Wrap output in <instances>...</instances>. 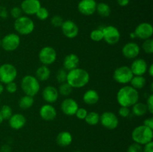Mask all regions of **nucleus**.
Here are the masks:
<instances>
[{"label": "nucleus", "instance_id": "obj_1", "mask_svg": "<svg viewBox=\"0 0 153 152\" xmlns=\"http://www.w3.org/2000/svg\"><path fill=\"white\" fill-rule=\"evenodd\" d=\"M117 101L120 107H132L139 101L138 90L131 86H124L117 93Z\"/></svg>", "mask_w": 153, "mask_h": 152}, {"label": "nucleus", "instance_id": "obj_2", "mask_svg": "<svg viewBox=\"0 0 153 152\" xmlns=\"http://www.w3.org/2000/svg\"><path fill=\"white\" fill-rule=\"evenodd\" d=\"M90 80V74L85 69L77 68L72 69L67 72V83L72 86V88L84 87Z\"/></svg>", "mask_w": 153, "mask_h": 152}, {"label": "nucleus", "instance_id": "obj_3", "mask_svg": "<svg viewBox=\"0 0 153 152\" xmlns=\"http://www.w3.org/2000/svg\"><path fill=\"white\" fill-rule=\"evenodd\" d=\"M131 139L134 142L140 145H144L152 141L153 130L143 125H139L133 129Z\"/></svg>", "mask_w": 153, "mask_h": 152}, {"label": "nucleus", "instance_id": "obj_4", "mask_svg": "<svg viewBox=\"0 0 153 152\" xmlns=\"http://www.w3.org/2000/svg\"><path fill=\"white\" fill-rule=\"evenodd\" d=\"M21 88L25 95L34 97L40 91V81L36 78L35 76L27 75L22 78Z\"/></svg>", "mask_w": 153, "mask_h": 152}, {"label": "nucleus", "instance_id": "obj_5", "mask_svg": "<svg viewBox=\"0 0 153 152\" xmlns=\"http://www.w3.org/2000/svg\"><path fill=\"white\" fill-rule=\"evenodd\" d=\"M34 22L31 18L26 16H22L16 19L13 23V28L16 33L20 35H28L34 30Z\"/></svg>", "mask_w": 153, "mask_h": 152}, {"label": "nucleus", "instance_id": "obj_6", "mask_svg": "<svg viewBox=\"0 0 153 152\" xmlns=\"http://www.w3.org/2000/svg\"><path fill=\"white\" fill-rule=\"evenodd\" d=\"M17 76V69L11 63L1 64L0 66V82L4 84L14 81Z\"/></svg>", "mask_w": 153, "mask_h": 152}, {"label": "nucleus", "instance_id": "obj_7", "mask_svg": "<svg viewBox=\"0 0 153 152\" xmlns=\"http://www.w3.org/2000/svg\"><path fill=\"white\" fill-rule=\"evenodd\" d=\"M133 76L134 75L129 66H121L114 70L113 78L117 83H120V84H127L130 83Z\"/></svg>", "mask_w": 153, "mask_h": 152}, {"label": "nucleus", "instance_id": "obj_8", "mask_svg": "<svg viewBox=\"0 0 153 152\" xmlns=\"http://www.w3.org/2000/svg\"><path fill=\"white\" fill-rule=\"evenodd\" d=\"M20 45V37L15 33L7 34L1 40V47L6 52H13Z\"/></svg>", "mask_w": 153, "mask_h": 152}, {"label": "nucleus", "instance_id": "obj_9", "mask_svg": "<svg viewBox=\"0 0 153 152\" xmlns=\"http://www.w3.org/2000/svg\"><path fill=\"white\" fill-rule=\"evenodd\" d=\"M38 58L43 65L49 66L53 64L57 59V52L54 48L51 46H44L40 50Z\"/></svg>", "mask_w": 153, "mask_h": 152}, {"label": "nucleus", "instance_id": "obj_10", "mask_svg": "<svg viewBox=\"0 0 153 152\" xmlns=\"http://www.w3.org/2000/svg\"><path fill=\"white\" fill-rule=\"evenodd\" d=\"M103 40L109 45H115L120 40V32L117 28L113 25H107L102 28Z\"/></svg>", "mask_w": 153, "mask_h": 152}, {"label": "nucleus", "instance_id": "obj_11", "mask_svg": "<svg viewBox=\"0 0 153 152\" xmlns=\"http://www.w3.org/2000/svg\"><path fill=\"white\" fill-rule=\"evenodd\" d=\"M100 122L106 129L114 130L119 125V119L113 112L105 111L100 115Z\"/></svg>", "mask_w": 153, "mask_h": 152}, {"label": "nucleus", "instance_id": "obj_12", "mask_svg": "<svg viewBox=\"0 0 153 152\" xmlns=\"http://www.w3.org/2000/svg\"><path fill=\"white\" fill-rule=\"evenodd\" d=\"M134 33L137 38L145 40L152 37L153 34V27L149 22H141L137 25Z\"/></svg>", "mask_w": 153, "mask_h": 152}, {"label": "nucleus", "instance_id": "obj_13", "mask_svg": "<svg viewBox=\"0 0 153 152\" xmlns=\"http://www.w3.org/2000/svg\"><path fill=\"white\" fill-rule=\"evenodd\" d=\"M61 28L63 34L69 39L75 38L79 34V29L77 24L74 21L70 20V19L64 21Z\"/></svg>", "mask_w": 153, "mask_h": 152}, {"label": "nucleus", "instance_id": "obj_14", "mask_svg": "<svg viewBox=\"0 0 153 152\" xmlns=\"http://www.w3.org/2000/svg\"><path fill=\"white\" fill-rule=\"evenodd\" d=\"M140 48L137 43L134 42H128L122 48V54L126 59H135L139 55Z\"/></svg>", "mask_w": 153, "mask_h": 152}, {"label": "nucleus", "instance_id": "obj_15", "mask_svg": "<svg viewBox=\"0 0 153 152\" xmlns=\"http://www.w3.org/2000/svg\"><path fill=\"white\" fill-rule=\"evenodd\" d=\"M97 1L95 0H81L78 4V10L85 16H91L96 12Z\"/></svg>", "mask_w": 153, "mask_h": 152}, {"label": "nucleus", "instance_id": "obj_16", "mask_svg": "<svg viewBox=\"0 0 153 152\" xmlns=\"http://www.w3.org/2000/svg\"><path fill=\"white\" fill-rule=\"evenodd\" d=\"M41 7L40 0H23L21 3L20 8L22 13L26 15H35L37 10Z\"/></svg>", "mask_w": 153, "mask_h": 152}, {"label": "nucleus", "instance_id": "obj_17", "mask_svg": "<svg viewBox=\"0 0 153 152\" xmlns=\"http://www.w3.org/2000/svg\"><path fill=\"white\" fill-rule=\"evenodd\" d=\"M79 108L77 101L72 98H67L61 102V110L67 116H74Z\"/></svg>", "mask_w": 153, "mask_h": 152}, {"label": "nucleus", "instance_id": "obj_18", "mask_svg": "<svg viewBox=\"0 0 153 152\" xmlns=\"http://www.w3.org/2000/svg\"><path fill=\"white\" fill-rule=\"evenodd\" d=\"M42 97H43V100L48 104H53V103L56 102L59 97L58 90L56 87L53 86H51V85L46 86L43 89Z\"/></svg>", "mask_w": 153, "mask_h": 152}, {"label": "nucleus", "instance_id": "obj_19", "mask_svg": "<svg viewBox=\"0 0 153 152\" xmlns=\"http://www.w3.org/2000/svg\"><path fill=\"white\" fill-rule=\"evenodd\" d=\"M39 114L42 119L45 121H52L56 118L57 111L51 104H46L41 106L39 110Z\"/></svg>", "mask_w": 153, "mask_h": 152}, {"label": "nucleus", "instance_id": "obj_20", "mask_svg": "<svg viewBox=\"0 0 153 152\" xmlns=\"http://www.w3.org/2000/svg\"><path fill=\"white\" fill-rule=\"evenodd\" d=\"M130 69L134 75H143L147 72V63L144 59L137 58L131 63Z\"/></svg>", "mask_w": 153, "mask_h": 152}, {"label": "nucleus", "instance_id": "obj_21", "mask_svg": "<svg viewBox=\"0 0 153 152\" xmlns=\"http://www.w3.org/2000/svg\"><path fill=\"white\" fill-rule=\"evenodd\" d=\"M9 126L13 130H20L26 124V118L21 113L13 114L8 119Z\"/></svg>", "mask_w": 153, "mask_h": 152}, {"label": "nucleus", "instance_id": "obj_22", "mask_svg": "<svg viewBox=\"0 0 153 152\" xmlns=\"http://www.w3.org/2000/svg\"><path fill=\"white\" fill-rule=\"evenodd\" d=\"M79 58L76 54H69L64 58L63 61V66L67 71H70L72 69L77 68L79 64Z\"/></svg>", "mask_w": 153, "mask_h": 152}, {"label": "nucleus", "instance_id": "obj_23", "mask_svg": "<svg viewBox=\"0 0 153 152\" xmlns=\"http://www.w3.org/2000/svg\"><path fill=\"white\" fill-rule=\"evenodd\" d=\"M56 142L61 147H67L73 142V136L69 131H62L56 137Z\"/></svg>", "mask_w": 153, "mask_h": 152}, {"label": "nucleus", "instance_id": "obj_24", "mask_svg": "<svg viewBox=\"0 0 153 152\" xmlns=\"http://www.w3.org/2000/svg\"><path fill=\"white\" fill-rule=\"evenodd\" d=\"M84 102L88 105H94L100 101V95L95 89H88L83 95Z\"/></svg>", "mask_w": 153, "mask_h": 152}, {"label": "nucleus", "instance_id": "obj_25", "mask_svg": "<svg viewBox=\"0 0 153 152\" xmlns=\"http://www.w3.org/2000/svg\"><path fill=\"white\" fill-rule=\"evenodd\" d=\"M51 72L48 66L42 65L37 69L35 72V77L39 81H46L49 78Z\"/></svg>", "mask_w": 153, "mask_h": 152}, {"label": "nucleus", "instance_id": "obj_26", "mask_svg": "<svg viewBox=\"0 0 153 152\" xmlns=\"http://www.w3.org/2000/svg\"><path fill=\"white\" fill-rule=\"evenodd\" d=\"M96 12L102 17H108L111 13V10L107 3L100 2L97 4Z\"/></svg>", "mask_w": 153, "mask_h": 152}, {"label": "nucleus", "instance_id": "obj_27", "mask_svg": "<svg viewBox=\"0 0 153 152\" xmlns=\"http://www.w3.org/2000/svg\"><path fill=\"white\" fill-rule=\"evenodd\" d=\"M146 80L143 75H134L130 81L131 86L137 90L143 89L146 85Z\"/></svg>", "mask_w": 153, "mask_h": 152}, {"label": "nucleus", "instance_id": "obj_28", "mask_svg": "<svg viewBox=\"0 0 153 152\" xmlns=\"http://www.w3.org/2000/svg\"><path fill=\"white\" fill-rule=\"evenodd\" d=\"M34 103V97L30 96V95H25L24 96L21 97L19 100V107L22 110H27V109L31 108Z\"/></svg>", "mask_w": 153, "mask_h": 152}, {"label": "nucleus", "instance_id": "obj_29", "mask_svg": "<svg viewBox=\"0 0 153 152\" xmlns=\"http://www.w3.org/2000/svg\"><path fill=\"white\" fill-rule=\"evenodd\" d=\"M132 113L136 116H143L146 114L148 112L147 107L146 104L144 103L139 102L137 101L136 104H134L132 106V109H131Z\"/></svg>", "mask_w": 153, "mask_h": 152}, {"label": "nucleus", "instance_id": "obj_30", "mask_svg": "<svg viewBox=\"0 0 153 152\" xmlns=\"http://www.w3.org/2000/svg\"><path fill=\"white\" fill-rule=\"evenodd\" d=\"M100 114L95 111H91L88 113V115L85 117V121L88 125H91V126H95V125H98L100 122Z\"/></svg>", "mask_w": 153, "mask_h": 152}, {"label": "nucleus", "instance_id": "obj_31", "mask_svg": "<svg viewBox=\"0 0 153 152\" xmlns=\"http://www.w3.org/2000/svg\"><path fill=\"white\" fill-rule=\"evenodd\" d=\"M73 88L70 84L64 82V83H61L59 88H58V93L61 95L62 96H69L71 94Z\"/></svg>", "mask_w": 153, "mask_h": 152}, {"label": "nucleus", "instance_id": "obj_32", "mask_svg": "<svg viewBox=\"0 0 153 152\" xmlns=\"http://www.w3.org/2000/svg\"><path fill=\"white\" fill-rule=\"evenodd\" d=\"M0 113H1L3 120H8L10 116L13 115V110L10 106L4 104L0 109Z\"/></svg>", "mask_w": 153, "mask_h": 152}, {"label": "nucleus", "instance_id": "obj_33", "mask_svg": "<svg viewBox=\"0 0 153 152\" xmlns=\"http://www.w3.org/2000/svg\"><path fill=\"white\" fill-rule=\"evenodd\" d=\"M90 38L94 42H100L103 40V33L102 28L93 30L90 34Z\"/></svg>", "mask_w": 153, "mask_h": 152}, {"label": "nucleus", "instance_id": "obj_34", "mask_svg": "<svg viewBox=\"0 0 153 152\" xmlns=\"http://www.w3.org/2000/svg\"><path fill=\"white\" fill-rule=\"evenodd\" d=\"M142 49L143 52L148 55H152L153 53V40L152 38L146 39L142 44Z\"/></svg>", "mask_w": 153, "mask_h": 152}, {"label": "nucleus", "instance_id": "obj_35", "mask_svg": "<svg viewBox=\"0 0 153 152\" xmlns=\"http://www.w3.org/2000/svg\"><path fill=\"white\" fill-rule=\"evenodd\" d=\"M36 16L38 19L40 20H46V19H48L49 16V10L44 7H40V9L37 11V13H35Z\"/></svg>", "mask_w": 153, "mask_h": 152}, {"label": "nucleus", "instance_id": "obj_36", "mask_svg": "<svg viewBox=\"0 0 153 152\" xmlns=\"http://www.w3.org/2000/svg\"><path fill=\"white\" fill-rule=\"evenodd\" d=\"M67 70L64 69V68L60 69L56 73V80L59 83H64L67 82Z\"/></svg>", "mask_w": 153, "mask_h": 152}, {"label": "nucleus", "instance_id": "obj_37", "mask_svg": "<svg viewBox=\"0 0 153 152\" xmlns=\"http://www.w3.org/2000/svg\"><path fill=\"white\" fill-rule=\"evenodd\" d=\"M50 22L54 27H61L64 22V19L59 15H55L52 17Z\"/></svg>", "mask_w": 153, "mask_h": 152}, {"label": "nucleus", "instance_id": "obj_38", "mask_svg": "<svg viewBox=\"0 0 153 152\" xmlns=\"http://www.w3.org/2000/svg\"><path fill=\"white\" fill-rule=\"evenodd\" d=\"M126 152H143V145L134 142L128 146Z\"/></svg>", "mask_w": 153, "mask_h": 152}, {"label": "nucleus", "instance_id": "obj_39", "mask_svg": "<svg viewBox=\"0 0 153 152\" xmlns=\"http://www.w3.org/2000/svg\"><path fill=\"white\" fill-rule=\"evenodd\" d=\"M22 9L19 7H13V8L10 10V16L13 18V19H18L19 17L22 16Z\"/></svg>", "mask_w": 153, "mask_h": 152}, {"label": "nucleus", "instance_id": "obj_40", "mask_svg": "<svg viewBox=\"0 0 153 152\" xmlns=\"http://www.w3.org/2000/svg\"><path fill=\"white\" fill-rule=\"evenodd\" d=\"M88 110H86L85 108H83V107H82V108H78L77 111H76V116L79 119H80V120H85V117L87 116V115H88Z\"/></svg>", "mask_w": 153, "mask_h": 152}, {"label": "nucleus", "instance_id": "obj_41", "mask_svg": "<svg viewBox=\"0 0 153 152\" xmlns=\"http://www.w3.org/2000/svg\"><path fill=\"white\" fill-rule=\"evenodd\" d=\"M5 89L7 92L13 94L17 91V85H16V83L14 81L10 82V83L6 84Z\"/></svg>", "mask_w": 153, "mask_h": 152}, {"label": "nucleus", "instance_id": "obj_42", "mask_svg": "<svg viewBox=\"0 0 153 152\" xmlns=\"http://www.w3.org/2000/svg\"><path fill=\"white\" fill-rule=\"evenodd\" d=\"M118 113H119L121 117L127 118L131 113V111H130L129 107H120L119 109V111H118Z\"/></svg>", "mask_w": 153, "mask_h": 152}, {"label": "nucleus", "instance_id": "obj_43", "mask_svg": "<svg viewBox=\"0 0 153 152\" xmlns=\"http://www.w3.org/2000/svg\"><path fill=\"white\" fill-rule=\"evenodd\" d=\"M146 107H147L148 112L152 114L153 113V94H151L147 98L146 101Z\"/></svg>", "mask_w": 153, "mask_h": 152}, {"label": "nucleus", "instance_id": "obj_44", "mask_svg": "<svg viewBox=\"0 0 153 152\" xmlns=\"http://www.w3.org/2000/svg\"><path fill=\"white\" fill-rule=\"evenodd\" d=\"M143 125L148 127L150 129L153 130V117H149L148 119H146L143 121Z\"/></svg>", "mask_w": 153, "mask_h": 152}, {"label": "nucleus", "instance_id": "obj_45", "mask_svg": "<svg viewBox=\"0 0 153 152\" xmlns=\"http://www.w3.org/2000/svg\"><path fill=\"white\" fill-rule=\"evenodd\" d=\"M143 152H153V142H152V141L143 145Z\"/></svg>", "mask_w": 153, "mask_h": 152}, {"label": "nucleus", "instance_id": "obj_46", "mask_svg": "<svg viewBox=\"0 0 153 152\" xmlns=\"http://www.w3.org/2000/svg\"><path fill=\"white\" fill-rule=\"evenodd\" d=\"M0 17L4 18V19L7 17V10H6L5 7H2V6H0Z\"/></svg>", "mask_w": 153, "mask_h": 152}, {"label": "nucleus", "instance_id": "obj_47", "mask_svg": "<svg viewBox=\"0 0 153 152\" xmlns=\"http://www.w3.org/2000/svg\"><path fill=\"white\" fill-rule=\"evenodd\" d=\"M0 152H11V148L9 145H3L0 148Z\"/></svg>", "mask_w": 153, "mask_h": 152}, {"label": "nucleus", "instance_id": "obj_48", "mask_svg": "<svg viewBox=\"0 0 153 152\" xmlns=\"http://www.w3.org/2000/svg\"><path fill=\"white\" fill-rule=\"evenodd\" d=\"M130 0H117V2L121 7H126L129 4Z\"/></svg>", "mask_w": 153, "mask_h": 152}, {"label": "nucleus", "instance_id": "obj_49", "mask_svg": "<svg viewBox=\"0 0 153 152\" xmlns=\"http://www.w3.org/2000/svg\"><path fill=\"white\" fill-rule=\"evenodd\" d=\"M147 72H148V74L149 75V76H150V77H152L153 76V65L152 64H151V65L148 67Z\"/></svg>", "mask_w": 153, "mask_h": 152}, {"label": "nucleus", "instance_id": "obj_50", "mask_svg": "<svg viewBox=\"0 0 153 152\" xmlns=\"http://www.w3.org/2000/svg\"><path fill=\"white\" fill-rule=\"evenodd\" d=\"M4 86H3V83H1V82H0V95H1L2 94V92H4Z\"/></svg>", "mask_w": 153, "mask_h": 152}, {"label": "nucleus", "instance_id": "obj_51", "mask_svg": "<svg viewBox=\"0 0 153 152\" xmlns=\"http://www.w3.org/2000/svg\"><path fill=\"white\" fill-rule=\"evenodd\" d=\"M129 37H130V38H131V39H134V38H136V37H135V34H134V32H131V33H130V34H129Z\"/></svg>", "mask_w": 153, "mask_h": 152}, {"label": "nucleus", "instance_id": "obj_52", "mask_svg": "<svg viewBox=\"0 0 153 152\" xmlns=\"http://www.w3.org/2000/svg\"><path fill=\"white\" fill-rule=\"evenodd\" d=\"M2 122H3V119H2V117H1V113H0V125H1V124L2 123Z\"/></svg>", "mask_w": 153, "mask_h": 152}, {"label": "nucleus", "instance_id": "obj_53", "mask_svg": "<svg viewBox=\"0 0 153 152\" xmlns=\"http://www.w3.org/2000/svg\"><path fill=\"white\" fill-rule=\"evenodd\" d=\"M73 152H82V151H73Z\"/></svg>", "mask_w": 153, "mask_h": 152}, {"label": "nucleus", "instance_id": "obj_54", "mask_svg": "<svg viewBox=\"0 0 153 152\" xmlns=\"http://www.w3.org/2000/svg\"><path fill=\"white\" fill-rule=\"evenodd\" d=\"M0 46H1V40H0Z\"/></svg>", "mask_w": 153, "mask_h": 152}, {"label": "nucleus", "instance_id": "obj_55", "mask_svg": "<svg viewBox=\"0 0 153 152\" xmlns=\"http://www.w3.org/2000/svg\"><path fill=\"white\" fill-rule=\"evenodd\" d=\"M20 152H23V151H20Z\"/></svg>", "mask_w": 153, "mask_h": 152}]
</instances>
